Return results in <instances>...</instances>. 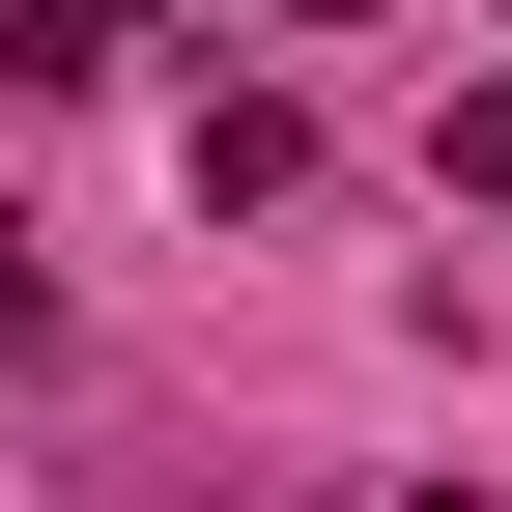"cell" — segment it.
<instances>
[{
  "label": "cell",
  "instance_id": "1",
  "mask_svg": "<svg viewBox=\"0 0 512 512\" xmlns=\"http://www.w3.org/2000/svg\"><path fill=\"white\" fill-rule=\"evenodd\" d=\"M200 200H313V114L285 86H200Z\"/></svg>",
  "mask_w": 512,
  "mask_h": 512
},
{
  "label": "cell",
  "instance_id": "2",
  "mask_svg": "<svg viewBox=\"0 0 512 512\" xmlns=\"http://www.w3.org/2000/svg\"><path fill=\"white\" fill-rule=\"evenodd\" d=\"M143 29H171V0H0V57H29V86H114Z\"/></svg>",
  "mask_w": 512,
  "mask_h": 512
},
{
  "label": "cell",
  "instance_id": "3",
  "mask_svg": "<svg viewBox=\"0 0 512 512\" xmlns=\"http://www.w3.org/2000/svg\"><path fill=\"white\" fill-rule=\"evenodd\" d=\"M456 200H512V86H456Z\"/></svg>",
  "mask_w": 512,
  "mask_h": 512
},
{
  "label": "cell",
  "instance_id": "4",
  "mask_svg": "<svg viewBox=\"0 0 512 512\" xmlns=\"http://www.w3.org/2000/svg\"><path fill=\"white\" fill-rule=\"evenodd\" d=\"M29 313H57V285H29V228H0V342H29Z\"/></svg>",
  "mask_w": 512,
  "mask_h": 512
},
{
  "label": "cell",
  "instance_id": "5",
  "mask_svg": "<svg viewBox=\"0 0 512 512\" xmlns=\"http://www.w3.org/2000/svg\"><path fill=\"white\" fill-rule=\"evenodd\" d=\"M285 29H370V0H285Z\"/></svg>",
  "mask_w": 512,
  "mask_h": 512
},
{
  "label": "cell",
  "instance_id": "6",
  "mask_svg": "<svg viewBox=\"0 0 512 512\" xmlns=\"http://www.w3.org/2000/svg\"><path fill=\"white\" fill-rule=\"evenodd\" d=\"M399 512H484V484H399Z\"/></svg>",
  "mask_w": 512,
  "mask_h": 512
}]
</instances>
